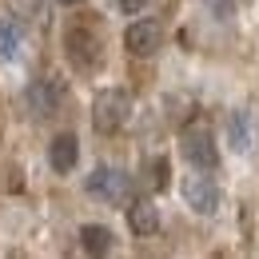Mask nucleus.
Instances as JSON below:
<instances>
[{"label": "nucleus", "mask_w": 259, "mask_h": 259, "mask_svg": "<svg viewBox=\"0 0 259 259\" xmlns=\"http://www.w3.org/2000/svg\"><path fill=\"white\" fill-rule=\"evenodd\" d=\"M128 116H132V96L124 88H104V92L92 100V124H96V132H104V136L120 132L128 124Z\"/></svg>", "instance_id": "1"}, {"label": "nucleus", "mask_w": 259, "mask_h": 259, "mask_svg": "<svg viewBox=\"0 0 259 259\" xmlns=\"http://www.w3.org/2000/svg\"><path fill=\"white\" fill-rule=\"evenodd\" d=\"M180 152L199 171H211L220 163V148H215V136H211L207 124H188V128L180 132Z\"/></svg>", "instance_id": "2"}, {"label": "nucleus", "mask_w": 259, "mask_h": 259, "mask_svg": "<svg viewBox=\"0 0 259 259\" xmlns=\"http://www.w3.org/2000/svg\"><path fill=\"white\" fill-rule=\"evenodd\" d=\"M64 48H68V60L76 68H84V72H92L100 64V56H104V48H100V32L92 24H72L64 32Z\"/></svg>", "instance_id": "3"}, {"label": "nucleus", "mask_w": 259, "mask_h": 259, "mask_svg": "<svg viewBox=\"0 0 259 259\" xmlns=\"http://www.w3.org/2000/svg\"><path fill=\"white\" fill-rule=\"evenodd\" d=\"M88 192L100 195V199H108V203H124L132 195V180L120 167H96V171L88 176Z\"/></svg>", "instance_id": "4"}, {"label": "nucleus", "mask_w": 259, "mask_h": 259, "mask_svg": "<svg viewBox=\"0 0 259 259\" xmlns=\"http://www.w3.org/2000/svg\"><path fill=\"white\" fill-rule=\"evenodd\" d=\"M180 192L188 199V207L199 211V215H215V211H220V188H215L211 176H188Z\"/></svg>", "instance_id": "5"}, {"label": "nucleus", "mask_w": 259, "mask_h": 259, "mask_svg": "<svg viewBox=\"0 0 259 259\" xmlns=\"http://www.w3.org/2000/svg\"><path fill=\"white\" fill-rule=\"evenodd\" d=\"M124 44H128L132 56H156L163 44V28L156 20H136L128 32H124Z\"/></svg>", "instance_id": "6"}, {"label": "nucleus", "mask_w": 259, "mask_h": 259, "mask_svg": "<svg viewBox=\"0 0 259 259\" xmlns=\"http://www.w3.org/2000/svg\"><path fill=\"white\" fill-rule=\"evenodd\" d=\"M24 100H28L32 116H52V108H56V100H60V84H56V80H36V84H28Z\"/></svg>", "instance_id": "7"}, {"label": "nucleus", "mask_w": 259, "mask_h": 259, "mask_svg": "<svg viewBox=\"0 0 259 259\" xmlns=\"http://www.w3.org/2000/svg\"><path fill=\"white\" fill-rule=\"evenodd\" d=\"M227 144L239 156H247L255 148V128H251V116L247 112H231V120H227Z\"/></svg>", "instance_id": "8"}, {"label": "nucleus", "mask_w": 259, "mask_h": 259, "mask_svg": "<svg viewBox=\"0 0 259 259\" xmlns=\"http://www.w3.org/2000/svg\"><path fill=\"white\" fill-rule=\"evenodd\" d=\"M76 160H80V144H76V136H68V132H64V136H56L52 148H48V163L64 176V171L76 167Z\"/></svg>", "instance_id": "9"}, {"label": "nucleus", "mask_w": 259, "mask_h": 259, "mask_svg": "<svg viewBox=\"0 0 259 259\" xmlns=\"http://www.w3.org/2000/svg\"><path fill=\"white\" fill-rule=\"evenodd\" d=\"M128 224L136 235H152L156 227H160V215H156V203L152 199H136L128 207Z\"/></svg>", "instance_id": "10"}, {"label": "nucleus", "mask_w": 259, "mask_h": 259, "mask_svg": "<svg viewBox=\"0 0 259 259\" xmlns=\"http://www.w3.org/2000/svg\"><path fill=\"white\" fill-rule=\"evenodd\" d=\"M80 247H84L88 255H108V251H112V231L104 224H84L80 227Z\"/></svg>", "instance_id": "11"}, {"label": "nucleus", "mask_w": 259, "mask_h": 259, "mask_svg": "<svg viewBox=\"0 0 259 259\" xmlns=\"http://www.w3.org/2000/svg\"><path fill=\"white\" fill-rule=\"evenodd\" d=\"M20 56V20L16 16H0V60L12 64Z\"/></svg>", "instance_id": "12"}, {"label": "nucleus", "mask_w": 259, "mask_h": 259, "mask_svg": "<svg viewBox=\"0 0 259 259\" xmlns=\"http://www.w3.org/2000/svg\"><path fill=\"white\" fill-rule=\"evenodd\" d=\"M152 188H167V160H152Z\"/></svg>", "instance_id": "13"}, {"label": "nucleus", "mask_w": 259, "mask_h": 259, "mask_svg": "<svg viewBox=\"0 0 259 259\" xmlns=\"http://www.w3.org/2000/svg\"><path fill=\"white\" fill-rule=\"evenodd\" d=\"M12 12L16 16H36L40 12V0H12Z\"/></svg>", "instance_id": "14"}, {"label": "nucleus", "mask_w": 259, "mask_h": 259, "mask_svg": "<svg viewBox=\"0 0 259 259\" xmlns=\"http://www.w3.org/2000/svg\"><path fill=\"white\" fill-rule=\"evenodd\" d=\"M112 4H116V8L124 12V16H136V12H140V8L148 4V0H112Z\"/></svg>", "instance_id": "15"}, {"label": "nucleus", "mask_w": 259, "mask_h": 259, "mask_svg": "<svg viewBox=\"0 0 259 259\" xmlns=\"http://www.w3.org/2000/svg\"><path fill=\"white\" fill-rule=\"evenodd\" d=\"M60 4H80V0H60Z\"/></svg>", "instance_id": "16"}]
</instances>
